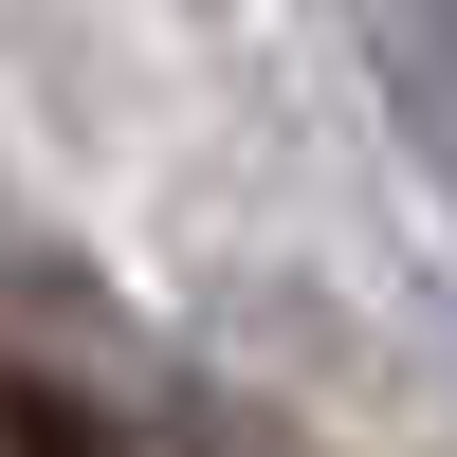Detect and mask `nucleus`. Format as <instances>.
Returning a JSON list of instances; mask_svg holds the SVG:
<instances>
[{
  "label": "nucleus",
  "mask_w": 457,
  "mask_h": 457,
  "mask_svg": "<svg viewBox=\"0 0 457 457\" xmlns=\"http://www.w3.org/2000/svg\"><path fill=\"white\" fill-rule=\"evenodd\" d=\"M0 457H129V439H110V403H73V385H37V366H0Z\"/></svg>",
  "instance_id": "obj_1"
}]
</instances>
